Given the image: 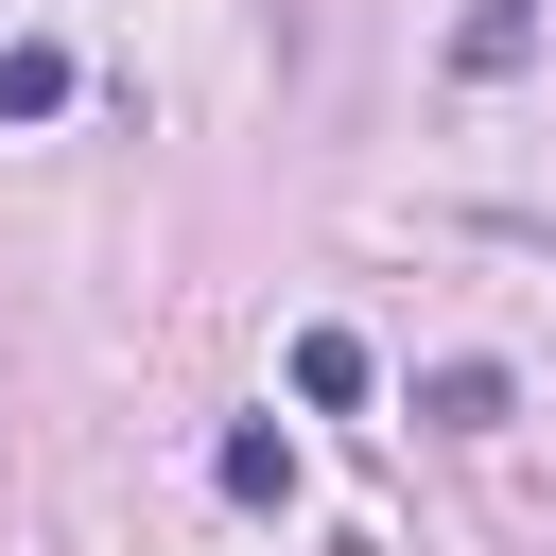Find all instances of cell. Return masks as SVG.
<instances>
[{
	"instance_id": "obj_1",
	"label": "cell",
	"mask_w": 556,
	"mask_h": 556,
	"mask_svg": "<svg viewBox=\"0 0 556 556\" xmlns=\"http://www.w3.org/2000/svg\"><path fill=\"white\" fill-rule=\"evenodd\" d=\"M504 400H521L504 365H434V382H417V417H434V434H504Z\"/></svg>"
},
{
	"instance_id": "obj_2",
	"label": "cell",
	"mask_w": 556,
	"mask_h": 556,
	"mask_svg": "<svg viewBox=\"0 0 556 556\" xmlns=\"http://www.w3.org/2000/svg\"><path fill=\"white\" fill-rule=\"evenodd\" d=\"M208 469H226V504H295V434H278V417H243Z\"/></svg>"
},
{
	"instance_id": "obj_3",
	"label": "cell",
	"mask_w": 556,
	"mask_h": 556,
	"mask_svg": "<svg viewBox=\"0 0 556 556\" xmlns=\"http://www.w3.org/2000/svg\"><path fill=\"white\" fill-rule=\"evenodd\" d=\"M521 52H539V0H469V17H452V70H486V87H504Z\"/></svg>"
},
{
	"instance_id": "obj_4",
	"label": "cell",
	"mask_w": 556,
	"mask_h": 556,
	"mask_svg": "<svg viewBox=\"0 0 556 556\" xmlns=\"http://www.w3.org/2000/svg\"><path fill=\"white\" fill-rule=\"evenodd\" d=\"M295 400L348 417V400H365V330H295Z\"/></svg>"
},
{
	"instance_id": "obj_5",
	"label": "cell",
	"mask_w": 556,
	"mask_h": 556,
	"mask_svg": "<svg viewBox=\"0 0 556 556\" xmlns=\"http://www.w3.org/2000/svg\"><path fill=\"white\" fill-rule=\"evenodd\" d=\"M0 122H70V52H52V35L0 52Z\"/></svg>"
}]
</instances>
